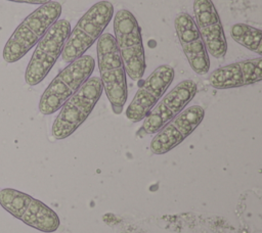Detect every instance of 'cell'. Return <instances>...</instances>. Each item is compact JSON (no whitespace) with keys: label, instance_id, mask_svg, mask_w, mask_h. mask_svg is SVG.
I'll list each match as a JSON object with an SVG mask.
<instances>
[{"label":"cell","instance_id":"cell-15","mask_svg":"<svg viewBox=\"0 0 262 233\" xmlns=\"http://www.w3.org/2000/svg\"><path fill=\"white\" fill-rule=\"evenodd\" d=\"M230 36L234 42L244 46L245 48L257 53L262 54V32L246 24H234L230 28Z\"/></svg>","mask_w":262,"mask_h":233},{"label":"cell","instance_id":"cell-10","mask_svg":"<svg viewBox=\"0 0 262 233\" xmlns=\"http://www.w3.org/2000/svg\"><path fill=\"white\" fill-rule=\"evenodd\" d=\"M198 92V85L192 80H183L169 93L144 118L141 131L144 134H156L167 123L180 113L192 100Z\"/></svg>","mask_w":262,"mask_h":233},{"label":"cell","instance_id":"cell-1","mask_svg":"<svg viewBox=\"0 0 262 233\" xmlns=\"http://www.w3.org/2000/svg\"><path fill=\"white\" fill-rule=\"evenodd\" d=\"M61 5L57 1L42 4L29 14L14 30L3 48V59L13 63L23 58L58 20Z\"/></svg>","mask_w":262,"mask_h":233},{"label":"cell","instance_id":"cell-3","mask_svg":"<svg viewBox=\"0 0 262 233\" xmlns=\"http://www.w3.org/2000/svg\"><path fill=\"white\" fill-rule=\"evenodd\" d=\"M95 67L91 55H82L70 62L50 82L40 97L39 110L42 114H52L74 95L90 78Z\"/></svg>","mask_w":262,"mask_h":233},{"label":"cell","instance_id":"cell-4","mask_svg":"<svg viewBox=\"0 0 262 233\" xmlns=\"http://www.w3.org/2000/svg\"><path fill=\"white\" fill-rule=\"evenodd\" d=\"M102 91L100 78L90 77L59 108L52 124V136L57 140L71 136L91 113Z\"/></svg>","mask_w":262,"mask_h":233},{"label":"cell","instance_id":"cell-11","mask_svg":"<svg viewBox=\"0 0 262 233\" xmlns=\"http://www.w3.org/2000/svg\"><path fill=\"white\" fill-rule=\"evenodd\" d=\"M205 109L200 105H191L183 109L167 123L150 141V150L155 154H165L179 145L202 123Z\"/></svg>","mask_w":262,"mask_h":233},{"label":"cell","instance_id":"cell-13","mask_svg":"<svg viewBox=\"0 0 262 233\" xmlns=\"http://www.w3.org/2000/svg\"><path fill=\"white\" fill-rule=\"evenodd\" d=\"M174 26L182 51L192 71L198 75L207 74L210 58L193 17L186 12H180L174 19Z\"/></svg>","mask_w":262,"mask_h":233},{"label":"cell","instance_id":"cell-9","mask_svg":"<svg viewBox=\"0 0 262 233\" xmlns=\"http://www.w3.org/2000/svg\"><path fill=\"white\" fill-rule=\"evenodd\" d=\"M174 79V68L169 64H161L144 80L126 108V116L136 123L144 120L148 112L164 96Z\"/></svg>","mask_w":262,"mask_h":233},{"label":"cell","instance_id":"cell-14","mask_svg":"<svg viewBox=\"0 0 262 233\" xmlns=\"http://www.w3.org/2000/svg\"><path fill=\"white\" fill-rule=\"evenodd\" d=\"M262 80V57L236 61L213 71L209 84L217 90L253 85Z\"/></svg>","mask_w":262,"mask_h":233},{"label":"cell","instance_id":"cell-7","mask_svg":"<svg viewBox=\"0 0 262 233\" xmlns=\"http://www.w3.org/2000/svg\"><path fill=\"white\" fill-rule=\"evenodd\" d=\"M0 205L12 217L41 232L51 233L60 225L57 214L41 200L13 188L0 190Z\"/></svg>","mask_w":262,"mask_h":233},{"label":"cell","instance_id":"cell-8","mask_svg":"<svg viewBox=\"0 0 262 233\" xmlns=\"http://www.w3.org/2000/svg\"><path fill=\"white\" fill-rule=\"evenodd\" d=\"M71 33V24L66 19L56 20L36 44L25 73V81L30 86L41 83L61 55Z\"/></svg>","mask_w":262,"mask_h":233},{"label":"cell","instance_id":"cell-2","mask_svg":"<svg viewBox=\"0 0 262 233\" xmlns=\"http://www.w3.org/2000/svg\"><path fill=\"white\" fill-rule=\"evenodd\" d=\"M100 81L114 113L120 114L127 101L128 90L126 72L115 37L102 34L96 44Z\"/></svg>","mask_w":262,"mask_h":233},{"label":"cell","instance_id":"cell-5","mask_svg":"<svg viewBox=\"0 0 262 233\" xmlns=\"http://www.w3.org/2000/svg\"><path fill=\"white\" fill-rule=\"evenodd\" d=\"M114 16V6L108 1H99L92 5L71 31L63 50L62 60L72 62L84 53L98 40Z\"/></svg>","mask_w":262,"mask_h":233},{"label":"cell","instance_id":"cell-12","mask_svg":"<svg viewBox=\"0 0 262 233\" xmlns=\"http://www.w3.org/2000/svg\"><path fill=\"white\" fill-rule=\"evenodd\" d=\"M193 14L208 54L222 58L227 51V42L220 16L212 0H194Z\"/></svg>","mask_w":262,"mask_h":233},{"label":"cell","instance_id":"cell-6","mask_svg":"<svg viewBox=\"0 0 262 233\" xmlns=\"http://www.w3.org/2000/svg\"><path fill=\"white\" fill-rule=\"evenodd\" d=\"M114 32L126 75L133 81L140 80L144 75L146 62L141 29L131 11L127 9L117 11L114 17Z\"/></svg>","mask_w":262,"mask_h":233},{"label":"cell","instance_id":"cell-16","mask_svg":"<svg viewBox=\"0 0 262 233\" xmlns=\"http://www.w3.org/2000/svg\"><path fill=\"white\" fill-rule=\"evenodd\" d=\"M7 1H12V2H17V3H28V4H45L51 0H7Z\"/></svg>","mask_w":262,"mask_h":233}]
</instances>
